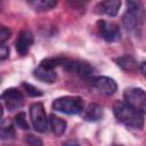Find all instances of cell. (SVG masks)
I'll use <instances>...</instances> for the list:
<instances>
[{
    "instance_id": "ba28073f",
    "label": "cell",
    "mask_w": 146,
    "mask_h": 146,
    "mask_svg": "<svg viewBox=\"0 0 146 146\" xmlns=\"http://www.w3.org/2000/svg\"><path fill=\"white\" fill-rule=\"evenodd\" d=\"M94 88L104 96H112L117 90V84L115 80L110 76H96L91 80Z\"/></svg>"
},
{
    "instance_id": "8992f818",
    "label": "cell",
    "mask_w": 146,
    "mask_h": 146,
    "mask_svg": "<svg viewBox=\"0 0 146 146\" xmlns=\"http://www.w3.org/2000/svg\"><path fill=\"white\" fill-rule=\"evenodd\" d=\"M64 67L67 71H70L72 73H75L76 75H79L81 79H84V80H89V79L92 80L94 78H96L95 76V73H96L95 67L86 60H70V59H66V62L64 64Z\"/></svg>"
},
{
    "instance_id": "9a60e30c",
    "label": "cell",
    "mask_w": 146,
    "mask_h": 146,
    "mask_svg": "<svg viewBox=\"0 0 146 146\" xmlns=\"http://www.w3.org/2000/svg\"><path fill=\"white\" fill-rule=\"evenodd\" d=\"M117 66H120L125 72H135L137 68H139V65L137 64L136 59L130 55H123L115 59Z\"/></svg>"
},
{
    "instance_id": "cb8c5ba5",
    "label": "cell",
    "mask_w": 146,
    "mask_h": 146,
    "mask_svg": "<svg viewBox=\"0 0 146 146\" xmlns=\"http://www.w3.org/2000/svg\"><path fill=\"white\" fill-rule=\"evenodd\" d=\"M63 146H81L79 143H76L75 140H68V141H66Z\"/></svg>"
},
{
    "instance_id": "44dd1931",
    "label": "cell",
    "mask_w": 146,
    "mask_h": 146,
    "mask_svg": "<svg viewBox=\"0 0 146 146\" xmlns=\"http://www.w3.org/2000/svg\"><path fill=\"white\" fill-rule=\"evenodd\" d=\"M10 34H11V32L9 29H7L6 26H1L0 27V43L3 44L10 38Z\"/></svg>"
},
{
    "instance_id": "d4e9b609",
    "label": "cell",
    "mask_w": 146,
    "mask_h": 146,
    "mask_svg": "<svg viewBox=\"0 0 146 146\" xmlns=\"http://www.w3.org/2000/svg\"><path fill=\"white\" fill-rule=\"evenodd\" d=\"M114 146H121V145H114Z\"/></svg>"
},
{
    "instance_id": "3957f363",
    "label": "cell",
    "mask_w": 146,
    "mask_h": 146,
    "mask_svg": "<svg viewBox=\"0 0 146 146\" xmlns=\"http://www.w3.org/2000/svg\"><path fill=\"white\" fill-rule=\"evenodd\" d=\"M51 106L57 112L68 115H75L83 112L84 102L79 96H63L56 98L52 102Z\"/></svg>"
},
{
    "instance_id": "2e32d148",
    "label": "cell",
    "mask_w": 146,
    "mask_h": 146,
    "mask_svg": "<svg viewBox=\"0 0 146 146\" xmlns=\"http://www.w3.org/2000/svg\"><path fill=\"white\" fill-rule=\"evenodd\" d=\"M29 5L36 11H48L56 7L57 1L54 0H33L29 1Z\"/></svg>"
},
{
    "instance_id": "9c48e42d",
    "label": "cell",
    "mask_w": 146,
    "mask_h": 146,
    "mask_svg": "<svg viewBox=\"0 0 146 146\" xmlns=\"http://www.w3.org/2000/svg\"><path fill=\"white\" fill-rule=\"evenodd\" d=\"M97 24H98L99 33H100V35L104 40H106L108 42H115V41L120 40L121 32H120L119 26L115 23L102 19Z\"/></svg>"
},
{
    "instance_id": "ffe728a7",
    "label": "cell",
    "mask_w": 146,
    "mask_h": 146,
    "mask_svg": "<svg viewBox=\"0 0 146 146\" xmlns=\"http://www.w3.org/2000/svg\"><path fill=\"white\" fill-rule=\"evenodd\" d=\"M24 141L27 144V146H42V140L41 138L34 136V135H26L24 137Z\"/></svg>"
},
{
    "instance_id": "52a82bcc",
    "label": "cell",
    "mask_w": 146,
    "mask_h": 146,
    "mask_svg": "<svg viewBox=\"0 0 146 146\" xmlns=\"http://www.w3.org/2000/svg\"><path fill=\"white\" fill-rule=\"evenodd\" d=\"M1 99L9 112L18 111L24 105V96L22 91H19L16 88L6 89L1 95Z\"/></svg>"
},
{
    "instance_id": "277c9868",
    "label": "cell",
    "mask_w": 146,
    "mask_h": 146,
    "mask_svg": "<svg viewBox=\"0 0 146 146\" xmlns=\"http://www.w3.org/2000/svg\"><path fill=\"white\" fill-rule=\"evenodd\" d=\"M30 119L32 127L38 132H46L49 128V119L47 116L44 106L42 103L38 102L30 107Z\"/></svg>"
},
{
    "instance_id": "d6986e66",
    "label": "cell",
    "mask_w": 146,
    "mask_h": 146,
    "mask_svg": "<svg viewBox=\"0 0 146 146\" xmlns=\"http://www.w3.org/2000/svg\"><path fill=\"white\" fill-rule=\"evenodd\" d=\"M22 87L24 88V90L26 91V94L29 96H31V97H41L43 95V92L39 88H36L33 84H30L27 82H23L22 83Z\"/></svg>"
},
{
    "instance_id": "8fae6325",
    "label": "cell",
    "mask_w": 146,
    "mask_h": 146,
    "mask_svg": "<svg viewBox=\"0 0 146 146\" xmlns=\"http://www.w3.org/2000/svg\"><path fill=\"white\" fill-rule=\"evenodd\" d=\"M33 76L36 80L46 82V83H54L57 79V74H56L55 70L48 68V67H46L41 64L36 68L33 70Z\"/></svg>"
},
{
    "instance_id": "7c38bea8",
    "label": "cell",
    "mask_w": 146,
    "mask_h": 146,
    "mask_svg": "<svg viewBox=\"0 0 146 146\" xmlns=\"http://www.w3.org/2000/svg\"><path fill=\"white\" fill-rule=\"evenodd\" d=\"M120 7H121V1L120 0H111V1L108 0V1H102V2L97 3L96 9L100 14L113 17V16H116V14L119 13Z\"/></svg>"
},
{
    "instance_id": "603a6c76",
    "label": "cell",
    "mask_w": 146,
    "mask_h": 146,
    "mask_svg": "<svg viewBox=\"0 0 146 146\" xmlns=\"http://www.w3.org/2000/svg\"><path fill=\"white\" fill-rule=\"evenodd\" d=\"M139 71H140L141 74L146 78V60H143V62L139 64Z\"/></svg>"
},
{
    "instance_id": "ac0fdd59",
    "label": "cell",
    "mask_w": 146,
    "mask_h": 146,
    "mask_svg": "<svg viewBox=\"0 0 146 146\" xmlns=\"http://www.w3.org/2000/svg\"><path fill=\"white\" fill-rule=\"evenodd\" d=\"M15 123L22 130H29L30 129V125H29L27 120H26V114L24 112H18V114L15 115Z\"/></svg>"
},
{
    "instance_id": "4fadbf2b",
    "label": "cell",
    "mask_w": 146,
    "mask_h": 146,
    "mask_svg": "<svg viewBox=\"0 0 146 146\" xmlns=\"http://www.w3.org/2000/svg\"><path fill=\"white\" fill-rule=\"evenodd\" d=\"M104 115V111H103V107L96 103H92V104H89L87 106V108L83 110L82 112V117L86 120V121H89V122H96V121H99Z\"/></svg>"
},
{
    "instance_id": "7402d4cb",
    "label": "cell",
    "mask_w": 146,
    "mask_h": 146,
    "mask_svg": "<svg viewBox=\"0 0 146 146\" xmlns=\"http://www.w3.org/2000/svg\"><path fill=\"white\" fill-rule=\"evenodd\" d=\"M8 57H9V48L5 43L3 44H0V59L1 60H5Z\"/></svg>"
},
{
    "instance_id": "5b68a950",
    "label": "cell",
    "mask_w": 146,
    "mask_h": 146,
    "mask_svg": "<svg viewBox=\"0 0 146 146\" xmlns=\"http://www.w3.org/2000/svg\"><path fill=\"white\" fill-rule=\"evenodd\" d=\"M124 102L133 107L136 111H138L141 114H146V91L141 88L132 87L125 89L124 94Z\"/></svg>"
},
{
    "instance_id": "e0dca14e",
    "label": "cell",
    "mask_w": 146,
    "mask_h": 146,
    "mask_svg": "<svg viewBox=\"0 0 146 146\" xmlns=\"http://www.w3.org/2000/svg\"><path fill=\"white\" fill-rule=\"evenodd\" d=\"M16 132H15V128L13 125V123L8 120V119H3L1 121V129H0V137L2 140H7V139H13L15 137Z\"/></svg>"
},
{
    "instance_id": "5bb4252c",
    "label": "cell",
    "mask_w": 146,
    "mask_h": 146,
    "mask_svg": "<svg viewBox=\"0 0 146 146\" xmlns=\"http://www.w3.org/2000/svg\"><path fill=\"white\" fill-rule=\"evenodd\" d=\"M66 127H67V123L65 120L58 117L55 114H51L49 116V128L54 135H56V136L64 135L66 131Z\"/></svg>"
},
{
    "instance_id": "7a4b0ae2",
    "label": "cell",
    "mask_w": 146,
    "mask_h": 146,
    "mask_svg": "<svg viewBox=\"0 0 146 146\" xmlns=\"http://www.w3.org/2000/svg\"><path fill=\"white\" fill-rule=\"evenodd\" d=\"M113 113L116 120L131 129H141L144 127V116L125 102L116 100L113 104Z\"/></svg>"
},
{
    "instance_id": "30bf717a",
    "label": "cell",
    "mask_w": 146,
    "mask_h": 146,
    "mask_svg": "<svg viewBox=\"0 0 146 146\" xmlns=\"http://www.w3.org/2000/svg\"><path fill=\"white\" fill-rule=\"evenodd\" d=\"M34 42V35L30 30H24L22 31L15 42V47H16V51L18 52V55L21 56H25L29 54L32 44Z\"/></svg>"
},
{
    "instance_id": "6da1fadb",
    "label": "cell",
    "mask_w": 146,
    "mask_h": 146,
    "mask_svg": "<svg viewBox=\"0 0 146 146\" xmlns=\"http://www.w3.org/2000/svg\"><path fill=\"white\" fill-rule=\"evenodd\" d=\"M146 22V11L141 2L139 1H128L127 10L122 16V24L124 29L135 34L140 35L144 23Z\"/></svg>"
}]
</instances>
